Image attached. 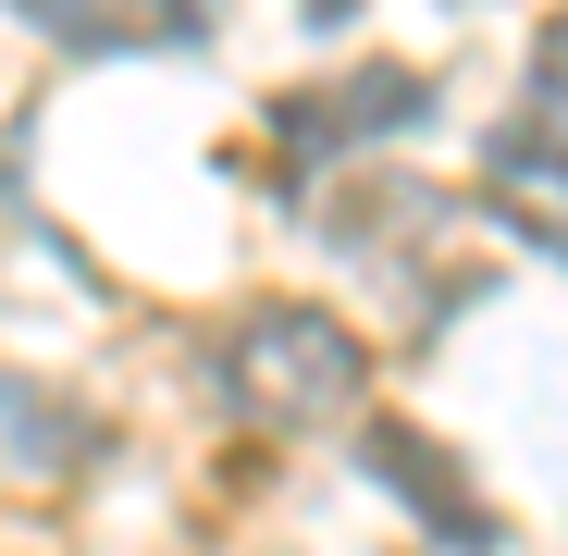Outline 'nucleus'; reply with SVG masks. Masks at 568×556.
Wrapping results in <instances>:
<instances>
[{
	"label": "nucleus",
	"mask_w": 568,
	"mask_h": 556,
	"mask_svg": "<svg viewBox=\"0 0 568 556\" xmlns=\"http://www.w3.org/2000/svg\"><path fill=\"white\" fill-rule=\"evenodd\" d=\"M211 371H223V396H235L247 421H272V433L346 421V408L371 396V346H358L334 310H310V297H260V310H235L223 346H211Z\"/></svg>",
	"instance_id": "f257e3e1"
},
{
	"label": "nucleus",
	"mask_w": 568,
	"mask_h": 556,
	"mask_svg": "<svg viewBox=\"0 0 568 556\" xmlns=\"http://www.w3.org/2000/svg\"><path fill=\"white\" fill-rule=\"evenodd\" d=\"M408 124H433V74L358 62V74H334V87L272 100V173H310V161H334V149H358V137H408Z\"/></svg>",
	"instance_id": "f03ea898"
},
{
	"label": "nucleus",
	"mask_w": 568,
	"mask_h": 556,
	"mask_svg": "<svg viewBox=\"0 0 568 556\" xmlns=\"http://www.w3.org/2000/svg\"><path fill=\"white\" fill-rule=\"evenodd\" d=\"M358 471H384V483L420 507V532H445V544H469V556H495V519H483V495H469V471H457L433 433H408L396 408L358 421Z\"/></svg>",
	"instance_id": "7ed1b4c3"
},
{
	"label": "nucleus",
	"mask_w": 568,
	"mask_h": 556,
	"mask_svg": "<svg viewBox=\"0 0 568 556\" xmlns=\"http://www.w3.org/2000/svg\"><path fill=\"white\" fill-rule=\"evenodd\" d=\"M13 13L62 50H199L211 0H13Z\"/></svg>",
	"instance_id": "20e7f679"
},
{
	"label": "nucleus",
	"mask_w": 568,
	"mask_h": 556,
	"mask_svg": "<svg viewBox=\"0 0 568 556\" xmlns=\"http://www.w3.org/2000/svg\"><path fill=\"white\" fill-rule=\"evenodd\" d=\"M531 87H544V100L568 112V26H544V62H531Z\"/></svg>",
	"instance_id": "39448f33"
}]
</instances>
